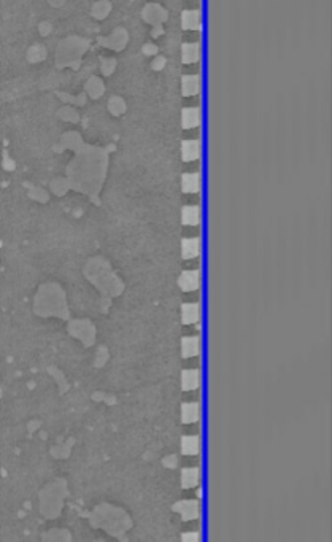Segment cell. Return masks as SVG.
I'll return each mask as SVG.
<instances>
[{"label":"cell","instance_id":"obj_1","mask_svg":"<svg viewBox=\"0 0 332 542\" xmlns=\"http://www.w3.org/2000/svg\"><path fill=\"white\" fill-rule=\"evenodd\" d=\"M84 278L97 293L105 297H118L124 293V283L113 271L110 261L103 256H92L83 266Z\"/></svg>","mask_w":332,"mask_h":542},{"label":"cell","instance_id":"obj_2","mask_svg":"<svg viewBox=\"0 0 332 542\" xmlns=\"http://www.w3.org/2000/svg\"><path fill=\"white\" fill-rule=\"evenodd\" d=\"M34 312L42 318H61L69 320L70 309L66 289L59 283L48 281L38 286L34 297Z\"/></svg>","mask_w":332,"mask_h":542},{"label":"cell","instance_id":"obj_3","mask_svg":"<svg viewBox=\"0 0 332 542\" xmlns=\"http://www.w3.org/2000/svg\"><path fill=\"white\" fill-rule=\"evenodd\" d=\"M89 523L92 525V528L103 530L116 538H121L132 528V519L127 512L107 503L99 504L89 514Z\"/></svg>","mask_w":332,"mask_h":542},{"label":"cell","instance_id":"obj_4","mask_svg":"<svg viewBox=\"0 0 332 542\" xmlns=\"http://www.w3.org/2000/svg\"><path fill=\"white\" fill-rule=\"evenodd\" d=\"M67 496V482L64 479H54L46 483V487L38 493L40 514L45 519H56L59 517L64 507V498Z\"/></svg>","mask_w":332,"mask_h":542},{"label":"cell","instance_id":"obj_5","mask_svg":"<svg viewBox=\"0 0 332 542\" xmlns=\"http://www.w3.org/2000/svg\"><path fill=\"white\" fill-rule=\"evenodd\" d=\"M67 333L77 339V341L82 342L86 349L92 347L95 342V326L94 323L89 318H77V320H70L69 326H67Z\"/></svg>","mask_w":332,"mask_h":542},{"label":"cell","instance_id":"obj_6","mask_svg":"<svg viewBox=\"0 0 332 542\" xmlns=\"http://www.w3.org/2000/svg\"><path fill=\"white\" fill-rule=\"evenodd\" d=\"M173 511L176 514H180L181 520L189 522V520H196L200 515V506L199 501L196 499H189V501H180V503L173 504Z\"/></svg>","mask_w":332,"mask_h":542},{"label":"cell","instance_id":"obj_7","mask_svg":"<svg viewBox=\"0 0 332 542\" xmlns=\"http://www.w3.org/2000/svg\"><path fill=\"white\" fill-rule=\"evenodd\" d=\"M178 286L184 293H191V291H197L200 286V273L199 271H186L180 273L178 277Z\"/></svg>","mask_w":332,"mask_h":542},{"label":"cell","instance_id":"obj_8","mask_svg":"<svg viewBox=\"0 0 332 542\" xmlns=\"http://www.w3.org/2000/svg\"><path fill=\"white\" fill-rule=\"evenodd\" d=\"M180 385L183 391H194L200 385V372L197 369H186L181 372Z\"/></svg>","mask_w":332,"mask_h":542},{"label":"cell","instance_id":"obj_9","mask_svg":"<svg viewBox=\"0 0 332 542\" xmlns=\"http://www.w3.org/2000/svg\"><path fill=\"white\" fill-rule=\"evenodd\" d=\"M200 320V305L197 302H188L181 305V323L194 325Z\"/></svg>","mask_w":332,"mask_h":542},{"label":"cell","instance_id":"obj_10","mask_svg":"<svg viewBox=\"0 0 332 542\" xmlns=\"http://www.w3.org/2000/svg\"><path fill=\"white\" fill-rule=\"evenodd\" d=\"M180 482H181V488H194L197 487L200 482V469L199 467H184L180 475Z\"/></svg>","mask_w":332,"mask_h":542},{"label":"cell","instance_id":"obj_11","mask_svg":"<svg viewBox=\"0 0 332 542\" xmlns=\"http://www.w3.org/2000/svg\"><path fill=\"white\" fill-rule=\"evenodd\" d=\"M200 352V341L197 336H189L181 339V357L183 358H194Z\"/></svg>","mask_w":332,"mask_h":542},{"label":"cell","instance_id":"obj_12","mask_svg":"<svg viewBox=\"0 0 332 542\" xmlns=\"http://www.w3.org/2000/svg\"><path fill=\"white\" fill-rule=\"evenodd\" d=\"M200 418V406L197 402H184L181 404V422L186 425L196 423Z\"/></svg>","mask_w":332,"mask_h":542},{"label":"cell","instance_id":"obj_13","mask_svg":"<svg viewBox=\"0 0 332 542\" xmlns=\"http://www.w3.org/2000/svg\"><path fill=\"white\" fill-rule=\"evenodd\" d=\"M200 253V239L191 237L181 240V258L183 260H192Z\"/></svg>","mask_w":332,"mask_h":542},{"label":"cell","instance_id":"obj_14","mask_svg":"<svg viewBox=\"0 0 332 542\" xmlns=\"http://www.w3.org/2000/svg\"><path fill=\"white\" fill-rule=\"evenodd\" d=\"M180 450L183 455L188 456H197L200 452V441L197 436H184L181 438V446Z\"/></svg>","mask_w":332,"mask_h":542},{"label":"cell","instance_id":"obj_15","mask_svg":"<svg viewBox=\"0 0 332 542\" xmlns=\"http://www.w3.org/2000/svg\"><path fill=\"white\" fill-rule=\"evenodd\" d=\"M181 223L184 226H197L200 223V208L196 205H188L181 212Z\"/></svg>","mask_w":332,"mask_h":542},{"label":"cell","instance_id":"obj_16","mask_svg":"<svg viewBox=\"0 0 332 542\" xmlns=\"http://www.w3.org/2000/svg\"><path fill=\"white\" fill-rule=\"evenodd\" d=\"M181 188L184 192H197L200 189L199 174H184L181 179Z\"/></svg>","mask_w":332,"mask_h":542},{"label":"cell","instance_id":"obj_17","mask_svg":"<svg viewBox=\"0 0 332 542\" xmlns=\"http://www.w3.org/2000/svg\"><path fill=\"white\" fill-rule=\"evenodd\" d=\"M181 153H183V159L184 161H194V159H197L199 155H200V145H199V142H196V140H186L183 143Z\"/></svg>","mask_w":332,"mask_h":542},{"label":"cell","instance_id":"obj_18","mask_svg":"<svg viewBox=\"0 0 332 542\" xmlns=\"http://www.w3.org/2000/svg\"><path fill=\"white\" fill-rule=\"evenodd\" d=\"M200 90V80L196 75H189L183 78V94L184 95H194Z\"/></svg>","mask_w":332,"mask_h":542},{"label":"cell","instance_id":"obj_19","mask_svg":"<svg viewBox=\"0 0 332 542\" xmlns=\"http://www.w3.org/2000/svg\"><path fill=\"white\" fill-rule=\"evenodd\" d=\"M200 123V111L199 108H186L183 111V126L186 129L196 127Z\"/></svg>","mask_w":332,"mask_h":542},{"label":"cell","instance_id":"obj_20","mask_svg":"<svg viewBox=\"0 0 332 542\" xmlns=\"http://www.w3.org/2000/svg\"><path fill=\"white\" fill-rule=\"evenodd\" d=\"M181 53H183V61L186 64L196 62L199 59V56H200L199 43H186V45H183Z\"/></svg>","mask_w":332,"mask_h":542},{"label":"cell","instance_id":"obj_21","mask_svg":"<svg viewBox=\"0 0 332 542\" xmlns=\"http://www.w3.org/2000/svg\"><path fill=\"white\" fill-rule=\"evenodd\" d=\"M181 24L184 29H199L200 26V13L199 11H184Z\"/></svg>","mask_w":332,"mask_h":542},{"label":"cell","instance_id":"obj_22","mask_svg":"<svg viewBox=\"0 0 332 542\" xmlns=\"http://www.w3.org/2000/svg\"><path fill=\"white\" fill-rule=\"evenodd\" d=\"M42 539L45 541H70L72 539V535L69 533V530H50L46 531L45 535L42 536Z\"/></svg>","mask_w":332,"mask_h":542},{"label":"cell","instance_id":"obj_23","mask_svg":"<svg viewBox=\"0 0 332 542\" xmlns=\"http://www.w3.org/2000/svg\"><path fill=\"white\" fill-rule=\"evenodd\" d=\"M158 14L159 16H166V13L161 10V8L158 5H150L147 10H145V19L150 21V22H158Z\"/></svg>","mask_w":332,"mask_h":542},{"label":"cell","instance_id":"obj_24","mask_svg":"<svg viewBox=\"0 0 332 542\" xmlns=\"http://www.w3.org/2000/svg\"><path fill=\"white\" fill-rule=\"evenodd\" d=\"M87 92L92 97H99L103 92V85L97 78H92L91 82L87 83Z\"/></svg>","mask_w":332,"mask_h":542},{"label":"cell","instance_id":"obj_25","mask_svg":"<svg viewBox=\"0 0 332 542\" xmlns=\"http://www.w3.org/2000/svg\"><path fill=\"white\" fill-rule=\"evenodd\" d=\"M163 464L167 467V469H175L178 466V455L176 453H170V455H167L164 459H163Z\"/></svg>","mask_w":332,"mask_h":542},{"label":"cell","instance_id":"obj_26","mask_svg":"<svg viewBox=\"0 0 332 542\" xmlns=\"http://www.w3.org/2000/svg\"><path fill=\"white\" fill-rule=\"evenodd\" d=\"M51 188H53V191H54L56 194H58V196H61V194L66 192V189H67V183L64 181V180L54 181V183L51 184Z\"/></svg>","mask_w":332,"mask_h":542},{"label":"cell","instance_id":"obj_27","mask_svg":"<svg viewBox=\"0 0 332 542\" xmlns=\"http://www.w3.org/2000/svg\"><path fill=\"white\" fill-rule=\"evenodd\" d=\"M110 108H111V111H113V113H116V115H118V113H121V111L124 110L123 100H121V99H111V102H110Z\"/></svg>","mask_w":332,"mask_h":542},{"label":"cell","instance_id":"obj_28","mask_svg":"<svg viewBox=\"0 0 332 542\" xmlns=\"http://www.w3.org/2000/svg\"><path fill=\"white\" fill-rule=\"evenodd\" d=\"M181 539L184 542H197L199 541V533L194 531V533H184V535L181 536Z\"/></svg>","mask_w":332,"mask_h":542},{"label":"cell","instance_id":"obj_29","mask_svg":"<svg viewBox=\"0 0 332 542\" xmlns=\"http://www.w3.org/2000/svg\"><path fill=\"white\" fill-rule=\"evenodd\" d=\"M51 3L53 5H59V3H62V0H51Z\"/></svg>","mask_w":332,"mask_h":542}]
</instances>
